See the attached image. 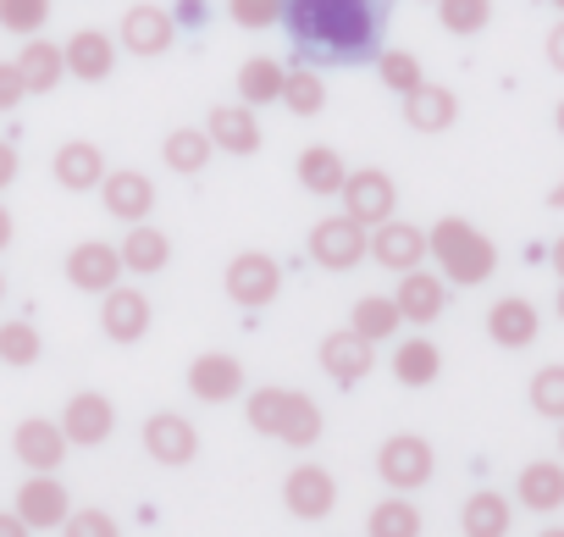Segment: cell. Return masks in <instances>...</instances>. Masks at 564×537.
<instances>
[{"mask_svg":"<svg viewBox=\"0 0 564 537\" xmlns=\"http://www.w3.org/2000/svg\"><path fill=\"white\" fill-rule=\"evenodd\" d=\"M393 0H282V29L316 67H360L382 51Z\"/></svg>","mask_w":564,"mask_h":537,"instance_id":"obj_1","label":"cell"},{"mask_svg":"<svg viewBox=\"0 0 564 537\" xmlns=\"http://www.w3.org/2000/svg\"><path fill=\"white\" fill-rule=\"evenodd\" d=\"M426 249L437 260V272L465 289H476L498 272V244L487 233H476V222H465V216H437L426 233Z\"/></svg>","mask_w":564,"mask_h":537,"instance_id":"obj_2","label":"cell"},{"mask_svg":"<svg viewBox=\"0 0 564 537\" xmlns=\"http://www.w3.org/2000/svg\"><path fill=\"white\" fill-rule=\"evenodd\" d=\"M249 427L276 438V443H294V449H311L322 443V405L311 394H294V388H254L249 394Z\"/></svg>","mask_w":564,"mask_h":537,"instance_id":"obj_3","label":"cell"},{"mask_svg":"<svg viewBox=\"0 0 564 537\" xmlns=\"http://www.w3.org/2000/svg\"><path fill=\"white\" fill-rule=\"evenodd\" d=\"M311 260L327 266V272H349V266L371 260V227L355 222L349 211L344 216H322L311 227Z\"/></svg>","mask_w":564,"mask_h":537,"instance_id":"obj_4","label":"cell"},{"mask_svg":"<svg viewBox=\"0 0 564 537\" xmlns=\"http://www.w3.org/2000/svg\"><path fill=\"white\" fill-rule=\"evenodd\" d=\"M227 300L243 305V311H265L276 294H282V266L265 255V249H243L227 260V278H221Z\"/></svg>","mask_w":564,"mask_h":537,"instance_id":"obj_5","label":"cell"},{"mask_svg":"<svg viewBox=\"0 0 564 537\" xmlns=\"http://www.w3.org/2000/svg\"><path fill=\"white\" fill-rule=\"evenodd\" d=\"M432 443L426 438H415V432H399V438H388L382 443V454H377V471H382V482L388 487H399V493H415V487H426L432 482Z\"/></svg>","mask_w":564,"mask_h":537,"instance_id":"obj_6","label":"cell"},{"mask_svg":"<svg viewBox=\"0 0 564 537\" xmlns=\"http://www.w3.org/2000/svg\"><path fill=\"white\" fill-rule=\"evenodd\" d=\"M122 272H128V266H122V249L106 244V238H84V244L67 255V283L84 289V294H106V289H117Z\"/></svg>","mask_w":564,"mask_h":537,"instance_id":"obj_7","label":"cell"},{"mask_svg":"<svg viewBox=\"0 0 564 537\" xmlns=\"http://www.w3.org/2000/svg\"><path fill=\"white\" fill-rule=\"evenodd\" d=\"M282 504H289L300 520H327L338 504V482L327 465H294L282 476Z\"/></svg>","mask_w":564,"mask_h":537,"instance_id":"obj_8","label":"cell"},{"mask_svg":"<svg viewBox=\"0 0 564 537\" xmlns=\"http://www.w3.org/2000/svg\"><path fill=\"white\" fill-rule=\"evenodd\" d=\"M344 211H349L355 222H366V227L388 222V216L399 211V189H393V178L377 172V167L349 172V178H344Z\"/></svg>","mask_w":564,"mask_h":537,"instance_id":"obj_9","label":"cell"},{"mask_svg":"<svg viewBox=\"0 0 564 537\" xmlns=\"http://www.w3.org/2000/svg\"><path fill=\"white\" fill-rule=\"evenodd\" d=\"M371 260L404 278V272H415V266L426 260V233H421L415 222L388 216V222H377V227H371Z\"/></svg>","mask_w":564,"mask_h":537,"instance_id":"obj_10","label":"cell"},{"mask_svg":"<svg viewBox=\"0 0 564 537\" xmlns=\"http://www.w3.org/2000/svg\"><path fill=\"white\" fill-rule=\"evenodd\" d=\"M371 366H377V350H371L355 327H338V333H327V339H322V372H327L338 388L366 383V377H371Z\"/></svg>","mask_w":564,"mask_h":537,"instance_id":"obj_11","label":"cell"},{"mask_svg":"<svg viewBox=\"0 0 564 537\" xmlns=\"http://www.w3.org/2000/svg\"><path fill=\"white\" fill-rule=\"evenodd\" d=\"M144 449H150L155 465H188V460L199 454V432H194L188 416H177V410H155V416L144 421Z\"/></svg>","mask_w":564,"mask_h":537,"instance_id":"obj_12","label":"cell"},{"mask_svg":"<svg viewBox=\"0 0 564 537\" xmlns=\"http://www.w3.org/2000/svg\"><path fill=\"white\" fill-rule=\"evenodd\" d=\"M18 515H23L34 531H56V526L73 515V498H67V487L56 482V471H34V476L18 487Z\"/></svg>","mask_w":564,"mask_h":537,"instance_id":"obj_13","label":"cell"},{"mask_svg":"<svg viewBox=\"0 0 564 537\" xmlns=\"http://www.w3.org/2000/svg\"><path fill=\"white\" fill-rule=\"evenodd\" d=\"M188 394H194L199 405H227V399H238V394H243V361H238V355H221V350L199 355V361L188 366Z\"/></svg>","mask_w":564,"mask_h":537,"instance_id":"obj_14","label":"cell"},{"mask_svg":"<svg viewBox=\"0 0 564 537\" xmlns=\"http://www.w3.org/2000/svg\"><path fill=\"white\" fill-rule=\"evenodd\" d=\"M100 200H106V216H117V222L133 227V222H144L155 211V183L144 172L122 167V172H106L100 178Z\"/></svg>","mask_w":564,"mask_h":537,"instance_id":"obj_15","label":"cell"},{"mask_svg":"<svg viewBox=\"0 0 564 537\" xmlns=\"http://www.w3.org/2000/svg\"><path fill=\"white\" fill-rule=\"evenodd\" d=\"M177 40V18L166 7H128L122 12V51L133 56H161Z\"/></svg>","mask_w":564,"mask_h":537,"instance_id":"obj_16","label":"cell"},{"mask_svg":"<svg viewBox=\"0 0 564 537\" xmlns=\"http://www.w3.org/2000/svg\"><path fill=\"white\" fill-rule=\"evenodd\" d=\"M205 133H210V144L227 150V155H254V150H260V117H254V106H243V100L210 106Z\"/></svg>","mask_w":564,"mask_h":537,"instance_id":"obj_17","label":"cell"},{"mask_svg":"<svg viewBox=\"0 0 564 537\" xmlns=\"http://www.w3.org/2000/svg\"><path fill=\"white\" fill-rule=\"evenodd\" d=\"M100 333L111 344H139L150 333V300L139 289H106V305H100Z\"/></svg>","mask_w":564,"mask_h":537,"instance_id":"obj_18","label":"cell"},{"mask_svg":"<svg viewBox=\"0 0 564 537\" xmlns=\"http://www.w3.org/2000/svg\"><path fill=\"white\" fill-rule=\"evenodd\" d=\"M536 333H542V316H536V305L520 300V294H509V300H498V305L487 311V339H492L498 350H531Z\"/></svg>","mask_w":564,"mask_h":537,"instance_id":"obj_19","label":"cell"},{"mask_svg":"<svg viewBox=\"0 0 564 537\" xmlns=\"http://www.w3.org/2000/svg\"><path fill=\"white\" fill-rule=\"evenodd\" d=\"M111 427H117V405H111L106 394H73V399H67V416H62L67 443L95 449V443L111 438Z\"/></svg>","mask_w":564,"mask_h":537,"instance_id":"obj_20","label":"cell"},{"mask_svg":"<svg viewBox=\"0 0 564 537\" xmlns=\"http://www.w3.org/2000/svg\"><path fill=\"white\" fill-rule=\"evenodd\" d=\"M12 454L29 465V471H56L67 460V432L45 416H29L18 432H12Z\"/></svg>","mask_w":564,"mask_h":537,"instance_id":"obj_21","label":"cell"},{"mask_svg":"<svg viewBox=\"0 0 564 537\" xmlns=\"http://www.w3.org/2000/svg\"><path fill=\"white\" fill-rule=\"evenodd\" d=\"M514 498H520V509H531V515L564 509V460H531V465H520Z\"/></svg>","mask_w":564,"mask_h":537,"instance_id":"obj_22","label":"cell"},{"mask_svg":"<svg viewBox=\"0 0 564 537\" xmlns=\"http://www.w3.org/2000/svg\"><path fill=\"white\" fill-rule=\"evenodd\" d=\"M62 51H67V73H73L78 84H106L111 67H117V40L100 34V29H78Z\"/></svg>","mask_w":564,"mask_h":537,"instance_id":"obj_23","label":"cell"},{"mask_svg":"<svg viewBox=\"0 0 564 537\" xmlns=\"http://www.w3.org/2000/svg\"><path fill=\"white\" fill-rule=\"evenodd\" d=\"M399 311H404V322H415V327H432L437 316H443V305H448V278L437 272H421V266H415V272H404V283H399Z\"/></svg>","mask_w":564,"mask_h":537,"instance_id":"obj_24","label":"cell"},{"mask_svg":"<svg viewBox=\"0 0 564 537\" xmlns=\"http://www.w3.org/2000/svg\"><path fill=\"white\" fill-rule=\"evenodd\" d=\"M404 122H410L415 133H448V128L459 122V100H454V89H443V84H421V89H410V95H404Z\"/></svg>","mask_w":564,"mask_h":537,"instance_id":"obj_25","label":"cell"},{"mask_svg":"<svg viewBox=\"0 0 564 537\" xmlns=\"http://www.w3.org/2000/svg\"><path fill=\"white\" fill-rule=\"evenodd\" d=\"M51 172H56L62 189L84 194V189H100V178H106V155H100V144H89V139H67V144L56 150Z\"/></svg>","mask_w":564,"mask_h":537,"instance_id":"obj_26","label":"cell"},{"mask_svg":"<svg viewBox=\"0 0 564 537\" xmlns=\"http://www.w3.org/2000/svg\"><path fill=\"white\" fill-rule=\"evenodd\" d=\"M18 73H23L29 95H51V89H56V84L67 78V51L34 34V40L23 45V56H18Z\"/></svg>","mask_w":564,"mask_h":537,"instance_id":"obj_27","label":"cell"},{"mask_svg":"<svg viewBox=\"0 0 564 537\" xmlns=\"http://www.w3.org/2000/svg\"><path fill=\"white\" fill-rule=\"evenodd\" d=\"M509 520H514V504L503 493H492V487H476L465 498V509H459L465 537H509Z\"/></svg>","mask_w":564,"mask_h":537,"instance_id":"obj_28","label":"cell"},{"mask_svg":"<svg viewBox=\"0 0 564 537\" xmlns=\"http://www.w3.org/2000/svg\"><path fill=\"white\" fill-rule=\"evenodd\" d=\"M117 249H122V266H128V272H139V278L161 272V266L172 260V238H166L161 227H150V222H133Z\"/></svg>","mask_w":564,"mask_h":537,"instance_id":"obj_29","label":"cell"},{"mask_svg":"<svg viewBox=\"0 0 564 537\" xmlns=\"http://www.w3.org/2000/svg\"><path fill=\"white\" fill-rule=\"evenodd\" d=\"M294 172H300V189H311V194H344V178H349V167H344V155L333 144L300 150Z\"/></svg>","mask_w":564,"mask_h":537,"instance_id":"obj_30","label":"cell"},{"mask_svg":"<svg viewBox=\"0 0 564 537\" xmlns=\"http://www.w3.org/2000/svg\"><path fill=\"white\" fill-rule=\"evenodd\" d=\"M437 372H443V355H437L432 339H404L393 350V383L399 388H432Z\"/></svg>","mask_w":564,"mask_h":537,"instance_id":"obj_31","label":"cell"},{"mask_svg":"<svg viewBox=\"0 0 564 537\" xmlns=\"http://www.w3.org/2000/svg\"><path fill=\"white\" fill-rule=\"evenodd\" d=\"M282 78H289V67H282V62H271V56H249V62L238 67V100L260 111V106L282 100Z\"/></svg>","mask_w":564,"mask_h":537,"instance_id":"obj_32","label":"cell"},{"mask_svg":"<svg viewBox=\"0 0 564 537\" xmlns=\"http://www.w3.org/2000/svg\"><path fill=\"white\" fill-rule=\"evenodd\" d=\"M210 133L205 128H172L166 133V144H161V155H166V172H177V178H194V172H205L210 167Z\"/></svg>","mask_w":564,"mask_h":537,"instance_id":"obj_33","label":"cell"},{"mask_svg":"<svg viewBox=\"0 0 564 537\" xmlns=\"http://www.w3.org/2000/svg\"><path fill=\"white\" fill-rule=\"evenodd\" d=\"M399 322H404V311H399V300H388V294H366V300H355V311H349V327H355L366 344H388V339L399 333Z\"/></svg>","mask_w":564,"mask_h":537,"instance_id":"obj_34","label":"cell"},{"mask_svg":"<svg viewBox=\"0 0 564 537\" xmlns=\"http://www.w3.org/2000/svg\"><path fill=\"white\" fill-rule=\"evenodd\" d=\"M282 106H289L294 117H322L327 84H322L311 67H289V78H282Z\"/></svg>","mask_w":564,"mask_h":537,"instance_id":"obj_35","label":"cell"},{"mask_svg":"<svg viewBox=\"0 0 564 537\" xmlns=\"http://www.w3.org/2000/svg\"><path fill=\"white\" fill-rule=\"evenodd\" d=\"M366 537H421V509L410 498H382L366 520Z\"/></svg>","mask_w":564,"mask_h":537,"instance_id":"obj_36","label":"cell"},{"mask_svg":"<svg viewBox=\"0 0 564 537\" xmlns=\"http://www.w3.org/2000/svg\"><path fill=\"white\" fill-rule=\"evenodd\" d=\"M437 23L454 40H476L492 23V0H437Z\"/></svg>","mask_w":564,"mask_h":537,"instance_id":"obj_37","label":"cell"},{"mask_svg":"<svg viewBox=\"0 0 564 537\" xmlns=\"http://www.w3.org/2000/svg\"><path fill=\"white\" fill-rule=\"evenodd\" d=\"M51 23V0H0V29L34 40Z\"/></svg>","mask_w":564,"mask_h":537,"instance_id":"obj_38","label":"cell"},{"mask_svg":"<svg viewBox=\"0 0 564 537\" xmlns=\"http://www.w3.org/2000/svg\"><path fill=\"white\" fill-rule=\"evenodd\" d=\"M377 73H382V84H388L393 95H410V89L426 84L421 56H410V51H382V56H377Z\"/></svg>","mask_w":564,"mask_h":537,"instance_id":"obj_39","label":"cell"},{"mask_svg":"<svg viewBox=\"0 0 564 537\" xmlns=\"http://www.w3.org/2000/svg\"><path fill=\"white\" fill-rule=\"evenodd\" d=\"M0 361L7 366H34L40 361V327L34 322H7L0 327Z\"/></svg>","mask_w":564,"mask_h":537,"instance_id":"obj_40","label":"cell"},{"mask_svg":"<svg viewBox=\"0 0 564 537\" xmlns=\"http://www.w3.org/2000/svg\"><path fill=\"white\" fill-rule=\"evenodd\" d=\"M531 410L547 421H564V366H542L531 377Z\"/></svg>","mask_w":564,"mask_h":537,"instance_id":"obj_41","label":"cell"},{"mask_svg":"<svg viewBox=\"0 0 564 537\" xmlns=\"http://www.w3.org/2000/svg\"><path fill=\"white\" fill-rule=\"evenodd\" d=\"M227 12L238 29H271L282 23V0H227Z\"/></svg>","mask_w":564,"mask_h":537,"instance_id":"obj_42","label":"cell"},{"mask_svg":"<svg viewBox=\"0 0 564 537\" xmlns=\"http://www.w3.org/2000/svg\"><path fill=\"white\" fill-rule=\"evenodd\" d=\"M62 537H122V526L106 509H78L62 520Z\"/></svg>","mask_w":564,"mask_h":537,"instance_id":"obj_43","label":"cell"},{"mask_svg":"<svg viewBox=\"0 0 564 537\" xmlns=\"http://www.w3.org/2000/svg\"><path fill=\"white\" fill-rule=\"evenodd\" d=\"M23 95H29V84H23L18 62H0V111H18Z\"/></svg>","mask_w":564,"mask_h":537,"instance_id":"obj_44","label":"cell"},{"mask_svg":"<svg viewBox=\"0 0 564 537\" xmlns=\"http://www.w3.org/2000/svg\"><path fill=\"white\" fill-rule=\"evenodd\" d=\"M172 18H177V29H199L205 23V0H177Z\"/></svg>","mask_w":564,"mask_h":537,"instance_id":"obj_45","label":"cell"},{"mask_svg":"<svg viewBox=\"0 0 564 537\" xmlns=\"http://www.w3.org/2000/svg\"><path fill=\"white\" fill-rule=\"evenodd\" d=\"M0 537H34V526L18 509H0Z\"/></svg>","mask_w":564,"mask_h":537,"instance_id":"obj_46","label":"cell"},{"mask_svg":"<svg viewBox=\"0 0 564 537\" xmlns=\"http://www.w3.org/2000/svg\"><path fill=\"white\" fill-rule=\"evenodd\" d=\"M547 67L564 73V23H553V34H547Z\"/></svg>","mask_w":564,"mask_h":537,"instance_id":"obj_47","label":"cell"},{"mask_svg":"<svg viewBox=\"0 0 564 537\" xmlns=\"http://www.w3.org/2000/svg\"><path fill=\"white\" fill-rule=\"evenodd\" d=\"M12 178H18V150L0 139V189H12Z\"/></svg>","mask_w":564,"mask_h":537,"instance_id":"obj_48","label":"cell"},{"mask_svg":"<svg viewBox=\"0 0 564 537\" xmlns=\"http://www.w3.org/2000/svg\"><path fill=\"white\" fill-rule=\"evenodd\" d=\"M7 244H12V211L0 205V249H7Z\"/></svg>","mask_w":564,"mask_h":537,"instance_id":"obj_49","label":"cell"},{"mask_svg":"<svg viewBox=\"0 0 564 537\" xmlns=\"http://www.w3.org/2000/svg\"><path fill=\"white\" fill-rule=\"evenodd\" d=\"M553 266H558V283H564V238H553Z\"/></svg>","mask_w":564,"mask_h":537,"instance_id":"obj_50","label":"cell"},{"mask_svg":"<svg viewBox=\"0 0 564 537\" xmlns=\"http://www.w3.org/2000/svg\"><path fill=\"white\" fill-rule=\"evenodd\" d=\"M547 205H553V211H564V183H553V189H547Z\"/></svg>","mask_w":564,"mask_h":537,"instance_id":"obj_51","label":"cell"},{"mask_svg":"<svg viewBox=\"0 0 564 537\" xmlns=\"http://www.w3.org/2000/svg\"><path fill=\"white\" fill-rule=\"evenodd\" d=\"M536 537H564V526H542V531H536Z\"/></svg>","mask_w":564,"mask_h":537,"instance_id":"obj_52","label":"cell"},{"mask_svg":"<svg viewBox=\"0 0 564 537\" xmlns=\"http://www.w3.org/2000/svg\"><path fill=\"white\" fill-rule=\"evenodd\" d=\"M553 122H558V133H564V100H558V111H553Z\"/></svg>","mask_w":564,"mask_h":537,"instance_id":"obj_53","label":"cell"},{"mask_svg":"<svg viewBox=\"0 0 564 537\" xmlns=\"http://www.w3.org/2000/svg\"><path fill=\"white\" fill-rule=\"evenodd\" d=\"M558 316H564V283H558Z\"/></svg>","mask_w":564,"mask_h":537,"instance_id":"obj_54","label":"cell"},{"mask_svg":"<svg viewBox=\"0 0 564 537\" xmlns=\"http://www.w3.org/2000/svg\"><path fill=\"white\" fill-rule=\"evenodd\" d=\"M558 449H564V421H558Z\"/></svg>","mask_w":564,"mask_h":537,"instance_id":"obj_55","label":"cell"},{"mask_svg":"<svg viewBox=\"0 0 564 537\" xmlns=\"http://www.w3.org/2000/svg\"><path fill=\"white\" fill-rule=\"evenodd\" d=\"M0 294H7V278H0Z\"/></svg>","mask_w":564,"mask_h":537,"instance_id":"obj_56","label":"cell"},{"mask_svg":"<svg viewBox=\"0 0 564 537\" xmlns=\"http://www.w3.org/2000/svg\"><path fill=\"white\" fill-rule=\"evenodd\" d=\"M553 7H558V12H564V0H553Z\"/></svg>","mask_w":564,"mask_h":537,"instance_id":"obj_57","label":"cell"}]
</instances>
